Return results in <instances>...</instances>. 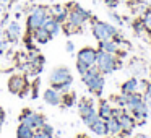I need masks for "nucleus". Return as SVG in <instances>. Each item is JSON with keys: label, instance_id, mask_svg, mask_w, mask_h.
Here are the masks:
<instances>
[{"label": "nucleus", "instance_id": "nucleus-1", "mask_svg": "<svg viewBox=\"0 0 151 138\" xmlns=\"http://www.w3.org/2000/svg\"><path fill=\"white\" fill-rule=\"evenodd\" d=\"M81 80H83V83L88 86L89 91L98 94V96H101L102 89H104V76H102V73L96 68V65L91 67L85 75H81Z\"/></svg>", "mask_w": 151, "mask_h": 138}, {"label": "nucleus", "instance_id": "nucleus-2", "mask_svg": "<svg viewBox=\"0 0 151 138\" xmlns=\"http://www.w3.org/2000/svg\"><path fill=\"white\" fill-rule=\"evenodd\" d=\"M122 63L115 59L112 54H107L104 50H98V57H96V68L101 73H112L114 70L120 68Z\"/></svg>", "mask_w": 151, "mask_h": 138}, {"label": "nucleus", "instance_id": "nucleus-3", "mask_svg": "<svg viewBox=\"0 0 151 138\" xmlns=\"http://www.w3.org/2000/svg\"><path fill=\"white\" fill-rule=\"evenodd\" d=\"M47 18H49V10H47L46 7H34L33 10H31L28 20H26V28L33 33L37 28L44 26Z\"/></svg>", "mask_w": 151, "mask_h": 138}, {"label": "nucleus", "instance_id": "nucleus-4", "mask_svg": "<svg viewBox=\"0 0 151 138\" xmlns=\"http://www.w3.org/2000/svg\"><path fill=\"white\" fill-rule=\"evenodd\" d=\"M93 36L98 41H107L117 34V28L112 26L109 23H102V21H93Z\"/></svg>", "mask_w": 151, "mask_h": 138}, {"label": "nucleus", "instance_id": "nucleus-5", "mask_svg": "<svg viewBox=\"0 0 151 138\" xmlns=\"http://www.w3.org/2000/svg\"><path fill=\"white\" fill-rule=\"evenodd\" d=\"M49 81L54 88L60 85H72L73 83V76L70 73V70L67 67H57L50 72V76H49Z\"/></svg>", "mask_w": 151, "mask_h": 138}, {"label": "nucleus", "instance_id": "nucleus-6", "mask_svg": "<svg viewBox=\"0 0 151 138\" xmlns=\"http://www.w3.org/2000/svg\"><path fill=\"white\" fill-rule=\"evenodd\" d=\"M89 18H91V13H89L88 10H85V8H81L80 5L73 4V8L68 10V23L73 24L75 28H78V29L85 24V21L89 20Z\"/></svg>", "mask_w": 151, "mask_h": 138}, {"label": "nucleus", "instance_id": "nucleus-7", "mask_svg": "<svg viewBox=\"0 0 151 138\" xmlns=\"http://www.w3.org/2000/svg\"><path fill=\"white\" fill-rule=\"evenodd\" d=\"M20 122H21V124H24V125H28V127H31L34 132L39 130V128L46 124V120H44L42 115L37 114V112L29 111V109H24V111H23V114L20 115Z\"/></svg>", "mask_w": 151, "mask_h": 138}, {"label": "nucleus", "instance_id": "nucleus-8", "mask_svg": "<svg viewBox=\"0 0 151 138\" xmlns=\"http://www.w3.org/2000/svg\"><path fill=\"white\" fill-rule=\"evenodd\" d=\"M78 111H80V115H81L83 122H85V124L88 125V127L96 120V119L99 117V115H98V111H96L94 106H93V102H91V101H86V99L80 101V104H78Z\"/></svg>", "mask_w": 151, "mask_h": 138}, {"label": "nucleus", "instance_id": "nucleus-9", "mask_svg": "<svg viewBox=\"0 0 151 138\" xmlns=\"http://www.w3.org/2000/svg\"><path fill=\"white\" fill-rule=\"evenodd\" d=\"M28 89H29V83L26 81L24 76H21V75L10 76V80H8V91L10 93L18 94V96H24Z\"/></svg>", "mask_w": 151, "mask_h": 138}, {"label": "nucleus", "instance_id": "nucleus-10", "mask_svg": "<svg viewBox=\"0 0 151 138\" xmlns=\"http://www.w3.org/2000/svg\"><path fill=\"white\" fill-rule=\"evenodd\" d=\"M96 57H98V50L93 49V47H85L78 52V62H83L91 68L96 65Z\"/></svg>", "mask_w": 151, "mask_h": 138}, {"label": "nucleus", "instance_id": "nucleus-11", "mask_svg": "<svg viewBox=\"0 0 151 138\" xmlns=\"http://www.w3.org/2000/svg\"><path fill=\"white\" fill-rule=\"evenodd\" d=\"M119 122H120V127H122V133L127 135V137L133 132L135 125H137V120H135L130 114H127V112H124V114L119 117Z\"/></svg>", "mask_w": 151, "mask_h": 138}, {"label": "nucleus", "instance_id": "nucleus-12", "mask_svg": "<svg viewBox=\"0 0 151 138\" xmlns=\"http://www.w3.org/2000/svg\"><path fill=\"white\" fill-rule=\"evenodd\" d=\"M42 99L50 106H60L62 104V94L55 88H47L42 94Z\"/></svg>", "mask_w": 151, "mask_h": 138}, {"label": "nucleus", "instance_id": "nucleus-13", "mask_svg": "<svg viewBox=\"0 0 151 138\" xmlns=\"http://www.w3.org/2000/svg\"><path fill=\"white\" fill-rule=\"evenodd\" d=\"M49 15L54 18L55 21H59L60 24L65 23L67 20H68V8L67 7H62V5H55V7L50 8Z\"/></svg>", "mask_w": 151, "mask_h": 138}, {"label": "nucleus", "instance_id": "nucleus-14", "mask_svg": "<svg viewBox=\"0 0 151 138\" xmlns=\"http://www.w3.org/2000/svg\"><path fill=\"white\" fill-rule=\"evenodd\" d=\"M89 128H91L93 133L99 135V137H106V135H109V130H107V124H106L104 119L98 117L94 122H93L91 125H89Z\"/></svg>", "mask_w": 151, "mask_h": 138}, {"label": "nucleus", "instance_id": "nucleus-15", "mask_svg": "<svg viewBox=\"0 0 151 138\" xmlns=\"http://www.w3.org/2000/svg\"><path fill=\"white\" fill-rule=\"evenodd\" d=\"M33 39L36 41V42H39V44H46V42H49V41L52 39V34L42 26V28H37L36 31H33Z\"/></svg>", "mask_w": 151, "mask_h": 138}, {"label": "nucleus", "instance_id": "nucleus-16", "mask_svg": "<svg viewBox=\"0 0 151 138\" xmlns=\"http://www.w3.org/2000/svg\"><path fill=\"white\" fill-rule=\"evenodd\" d=\"M20 34H21L20 23H18V21H12V23L8 24V28H7V37H8V41H12V42L18 41Z\"/></svg>", "mask_w": 151, "mask_h": 138}, {"label": "nucleus", "instance_id": "nucleus-17", "mask_svg": "<svg viewBox=\"0 0 151 138\" xmlns=\"http://www.w3.org/2000/svg\"><path fill=\"white\" fill-rule=\"evenodd\" d=\"M106 124H107V130H109V135H114V137H117V135L122 133V127H120V122H119L117 117H114V115H111V117L106 120Z\"/></svg>", "mask_w": 151, "mask_h": 138}, {"label": "nucleus", "instance_id": "nucleus-18", "mask_svg": "<svg viewBox=\"0 0 151 138\" xmlns=\"http://www.w3.org/2000/svg\"><path fill=\"white\" fill-rule=\"evenodd\" d=\"M99 50H104L107 54H117L119 52V46L114 39H107V41H99Z\"/></svg>", "mask_w": 151, "mask_h": 138}, {"label": "nucleus", "instance_id": "nucleus-19", "mask_svg": "<svg viewBox=\"0 0 151 138\" xmlns=\"http://www.w3.org/2000/svg\"><path fill=\"white\" fill-rule=\"evenodd\" d=\"M44 28H46L47 31H49L50 34H52V37L54 36H57V34L60 33V29H62V24L59 23V21H55L52 17L49 15V18L46 20V23H44Z\"/></svg>", "mask_w": 151, "mask_h": 138}, {"label": "nucleus", "instance_id": "nucleus-20", "mask_svg": "<svg viewBox=\"0 0 151 138\" xmlns=\"http://www.w3.org/2000/svg\"><path fill=\"white\" fill-rule=\"evenodd\" d=\"M143 104H145V99L141 98L140 94L133 93V94H128V101H127V106H125V107H128L130 111H135V109H138Z\"/></svg>", "mask_w": 151, "mask_h": 138}, {"label": "nucleus", "instance_id": "nucleus-21", "mask_svg": "<svg viewBox=\"0 0 151 138\" xmlns=\"http://www.w3.org/2000/svg\"><path fill=\"white\" fill-rule=\"evenodd\" d=\"M138 91V80L137 78H130L122 85V93L125 94H133Z\"/></svg>", "mask_w": 151, "mask_h": 138}, {"label": "nucleus", "instance_id": "nucleus-22", "mask_svg": "<svg viewBox=\"0 0 151 138\" xmlns=\"http://www.w3.org/2000/svg\"><path fill=\"white\" fill-rule=\"evenodd\" d=\"M98 115H99L101 119H104V120H107V119L112 115V107H111V104H109L107 101H101V102H99Z\"/></svg>", "mask_w": 151, "mask_h": 138}, {"label": "nucleus", "instance_id": "nucleus-23", "mask_svg": "<svg viewBox=\"0 0 151 138\" xmlns=\"http://www.w3.org/2000/svg\"><path fill=\"white\" fill-rule=\"evenodd\" d=\"M34 137V130L31 127L24 124H20L17 128V138H33Z\"/></svg>", "mask_w": 151, "mask_h": 138}, {"label": "nucleus", "instance_id": "nucleus-24", "mask_svg": "<svg viewBox=\"0 0 151 138\" xmlns=\"http://www.w3.org/2000/svg\"><path fill=\"white\" fill-rule=\"evenodd\" d=\"M75 99H76V96H75V93H65V94L62 96V104L65 106V107H72L73 104H75Z\"/></svg>", "mask_w": 151, "mask_h": 138}, {"label": "nucleus", "instance_id": "nucleus-25", "mask_svg": "<svg viewBox=\"0 0 151 138\" xmlns=\"http://www.w3.org/2000/svg\"><path fill=\"white\" fill-rule=\"evenodd\" d=\"M143 24H145V29H148V31H151V8H148L146 12H145V15H143Z\"/></svg>", "mask_w": 151, "mask_h": 138}, {"label": "nucleus", "instance_id": "nucleus-26", "mask_svg": "<svg viewBox=\"0 0 151 138\" xmlns=\"http://www.w3.org/2000/svg\"><path fill=\"white\" fill-rule=\"evenodd\" d=\"M146 10H148V8H146V5H145V4H135V5H133V12H135L137 15L145 13Z\"/></svg>", "mask_w": 151, "mask_h": 138}, {"label": "nucleus", "instance_id": "nucleus-27", "mask_svg": "<svg viewBox=\"0 0 151 138\" xmlns=\"http://www.w3.org/2000/svg\"><path fill=\"white\" fill-rule=\"evenodd\" d=\"M76 70H78L80 75H85V73L89 70V67H88V65H85L83 62H78V60H76Z\"/></svg>", "mask_w": 151, "mask_h": 138}, {"label": "nucleus", "instance_id": "nucleus-28", "mask_svg": "<svg viewBox=\"0 0 151 138\" xmlns=\"http://www.w3.org/2000/svg\"><path fill=\"white\" fill-rule=\"evenodd\" d=\"M145 102L146 104H151V83H148V86H146V89H145Z\"/></svg>", "mask_w": 151, "mask_h": 138}, {"label": "nucleus", "instance_id": "nucleus-29", "mask_svg": "<svg viewBox=\"0 0 151 138\" xmlns=\"http://www.w3.org/2000/svg\"><path fill=\"white\" fill-rule=\"evenodd\" d=\"M133 29L137 31L138 34H141V33H143V29H145L143 21H135V23H133Z\"/></svg>", "mask_w": 151, "mask_h": 138}, {"label": "nucleus", "instance_id": "nucleus-30", "mask_svg": "<svg viewBox=\"0 0 151 138\" xmlns=\"http://www.w3.org/2000/svg\"><path fill=\"white\" fill-rule=\"evenodd\" d=\"M109 18H111V20L114 21V23H117V24H122V18L119 17V15L115 13V12H109Z\"/></svg>", "mask_w": 151, "mask_h": 138}, {"label": "nucleus", "instance_id": "nucleus-31", "mask_svg": "<svg viewBox=\"0 0 151 138\" xmlns=\"http://www.w3.org/2000/svg\"><path fill=\"white\" fill-rule=\"evenodd\" d=\"M39 130H42V132H44V133H47V135H54V128H52V127H50V125H49V124H44V125H42V127H41V128H39Z\"/></svg>", "mask_w": 151, "mask_h": 138}, {"label": "nucleus", "instance_id": "nucleus-32", "mask_svg": "<svg viewBox=\"0 0 151 138\" xmlns=\"http://www.w3.org/2000/svg\"><path fill=\"white\" fill-rule=\"evenodd\" d=\"M33 138H52V135L44 133L42 130H36V132H34V137Z\"/></svg>", "mask_w": 151, "mask_h": 138}, {"label": "nucleus", "instance_id": "nucleus-33", "mask_svg": "<svg viewBox=\"0 0 151 138\" xmlns=\"http://www.w3.org/2000/svg\"><path fill=\"white\" fill-rule=\"evenodd\" d=\"M106 2V5H107L109 8H115L119 5V0H104Z\"/></svg>", "mask_w": 151, "mask_h": 138}, {"label": "nucleus", "instance_id": "nucleus-34", "mask_svg": "<svg viewBox=\"0 0 151 138\" xmlns=\"http://www.w3.org/2000/svg\"><path fill=\"white\" fill-rule=\"evenodd\" d=\"M4 120H5V111L0 107V128H2V125H4Z\"/></svg>", "mask_w": 151, "mask_h": 138}, {"label": "nucleus", "instance_id": "nucleus-35", "mask_svg": "<svg viewBox=\"0 0 151 138\" xmlns=\"http://www.w3.org/2000/svg\"><path fill=\"white\" fill-rule=\"evenodd\" d=\"M73 50H75V46H73V42H72V41H68V42H67V52H70V54H72Z\"/></svg>", "mask_w": 151, "mask_h": 138}, {"label": "nucleus", "instance_id": "nucleus-36", "mask_svg": "<svg viewBox=\"0 0 151 138\" xmlns=\"http://www.w3.org/2000/svg\"><path fill=\"white\" fill-rule=\"evenodd\" d=\"M133 138H146V135H143V133H137Z\"/></svg>", "mask_w": 151, "mask_h": 138}, {"label": "nucleus", "instance_id": "nucleus-37", "mask_svg": "<svg viewBox=\"0 0 151 138\" xmlns=\"http://www.w3.org/2000/svg\"><path fill=\"white\" fill-rule=\"evenodd\" d=\"M4 47H5V42L4 41H0V50H4Z\"/></svg>", "mask_w": 151, "mask_h": 138}, {"label": "nucleus", "instance_id": "nucleus-38", "mask_svg": "<svg viewBox=\"0 0 151 138\" xmlns=\"http://www.w3.org/2000/svg\"><path fill=\"white\" fill-rule=\"evenodd\" d=\"M115 138H128V137H127V135H117Z\"/></svg>", "mask_w": 151, "mask_h": 138}, {"label": "nucleus", "instance_id": "nucleus-39", "mask_svg": "<svg viewBox=\"0 0 151 138\" xmlns=\"http://www.w3.org/2000/svg\"><path fill=\"white\" fill-rule=\"evenodd\" d=\"M106 138H115L114 135H106Z\"/></svg>", "mask_w": 151, "mask_h": 138}, {"label": "nucleus", "instance_id": "nucleus-40", "mask_svg": "<svg viewBox=\"0 0 151 138\" xmlns=\"http://www.w3.org/2000/svg\"><path fill=\"white\" fill-rule=\"evenodd\" d=\"M81 138H88V137H86V135H81Z\"/></svg>", "mask_w": 151, "mask_h": 138}, {"label": "nucleus", "instance_id": "nucleus-41", "mask_svg": "<svg viewBox=\"0 0 151 138\" xmlns=\"http://www.w3.org/2000/svg\"><path fill=\"white\" fill-rule=\"evenodd\" d=\"M0 34H2V26H0Z\"/></svg>", "mask_w": 151, "mask_h": 138}, {"label": "nucleus", "instance_id": "nucleus-42", "mask_svg": "<svg viewBox=\"0 0 151 138\" xmlns=\"http://www.w3.org/2000/svg\"><path fill=\"white\" fill-rule=\"evenodd\" d=\"M76 138H81V135H78V137H76Z\"/></svg>", "mask_w": 151, "mask_h": 138}, {"label": "nucleus", "instance_id": "nucleus-43", "mask_svg": "<svg viewBox=\"0 0 151 138\" xmlns=\"http://www.w3.org/2000/svg\"><path fill=\"white\" fill-rule=\"evenodd\" d=\"M119 2H125V0H119Z\"/></svg>", "mask_w": 151, "mask_h": 138}]
</instances>
